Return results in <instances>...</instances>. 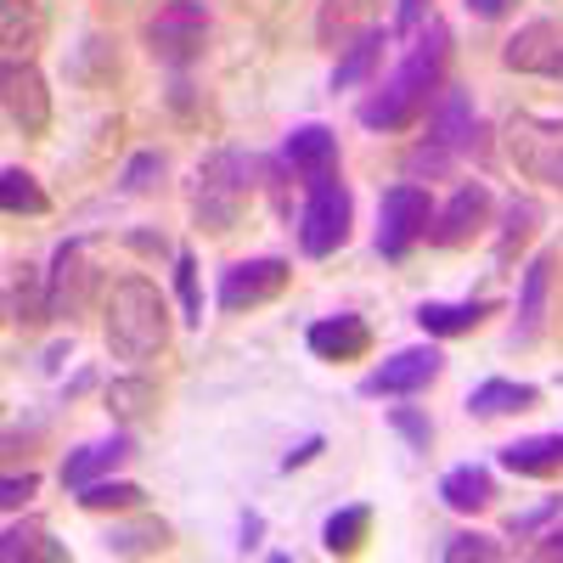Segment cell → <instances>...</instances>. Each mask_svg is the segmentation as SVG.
Segmentation results:
<instances>
[{
    "instance_id": "1",
    "label": "cell",
    "mask_w": 563,
    "mask_h": 563,
    "mask_svg": "<svg viewBox=\"0 0 563 563\" xmlns=\"http://www.w3.org/2000/svg\"><path fill=\"white\" fill-rule=\"evenodd\" d=\"M445 63H451V29L440 18H429L411 40H406V57L395 63L389 79L372 85V97H361L355 119L366 130H406L417 113H429L434 97L445 90Z\"/></svg>"
},
{
    "instance_id": "31",
    "label": "cell",
    "mask_w": 563,
    "mask_h": 563,
    "mask_svg": "<svg viewBox=\"0 0 563 563\" xmlns=\"http://www.w3.org/2000/svg\"><path fill=\"white\" fill-rule=\"evenodd\" d=\"M74 501L85 507V512H130V507H141V485H130V479H97V485H85V490H74Z\"/></svg>"
},
{
    "instance_id": "17",
    "label": "cell",
    "mask_w": 563,
    "mask_h": 563,
    "mask_svg": "<svg viewBox=\"0 0 563 563\" xmlns=\"http://www.w3.org/2000/svg\"><path fill=\"white\" fill-rule=\"evenodd\" d=\"M130 456H135V440H130L124 429L108 434V440H97V445H79V451L63 456V485H68V490H85V485L108 479L113 467H124Z\"/></svg>"
},
{
    "instance_id": "4",
    "label": "cell",
    "mask_w": 563,
    "mask_h": 563,
    "mask_svg": "<svg viewBox=\"0 0 563 563\" xmlns=\"http://www.w3.org/2000/svg\"><path fill=\"white\" fill-rule=\"evenodd\" d=\"M350 225H355V198L339 169H327L316 180H305V203H299V249L310 260H327L350 243Z\"/></svg>"
},
{
    "instance_id": "32",
    "label": "cell",
    "mask_w": 563,
    "mask_h": 563,
    "mask_svg": "<svg viewBox=\"0 0 563 563\" xmlns=\"http://www.w3.org/2000/svg\"><path fill=\"white\" fill-rule=\"evenodd\" d=\"M0 552H7L12 563H18V558H52V563L68 558L63 547H52V536H45L40 525H7V536H0Z\"/></svg>"
},
{
    "instance_id": "7",
    "label": "cell",
    "mask_w": 563,
    "mask_h": 563,
    "mask_svg": "<svg viewBox=\"0 0 563 563\" xmlns=\"http://www.w3.org/2000/svg\"><path fill=\"white\" fill-rule=\"evenodd\" d=\"M434 225V198L417 180H395L384 203H378V254L384 260H406Z\"/></svg>"
},
{
    "instance_id": "40",
    "label": "cell",
    "mask_w": 563,
    "mask_h": 563,
    "mask_svg": "<svg viewBox=\"0 0 563 563\" xmlns=\"http://www.w3.org/2000/svg\"><path fill=\"white\" fill-rule=\"evenodd\" d=\"M34 490H40V474H7V479H0V507L18 512Z\"/></svg>"
},
{
    "instance_id": "45",
    "label": "cell",
    "mask_w": 563,
    "mask_h": 563,
    "mask_svg": "<svg viewBox=\"0 0 563 563\" xmlns=\"http://www.w3.org/2000/svg\"><path fill=\"white\" fill-rule=\"evenodd\" d=\"M512 7V0H467V12H474V18H501Z\"/></svg>"
},
{
    "instance_id": "44",
    "label": "cell",
    "mask_w": 563,
    "mask_h": 563,
    "mask_svg": "<svg viewBox=\"0 0 563 563\" xmlns=\"http://www.w3.org/2000/svg\"><path fill=\"white\" fill-rule=\"evenodd\" d=\"M260 536H265V519H260V512H243V552H254Z\"/></svg>"
},
{
    "instance_id": "22",
    "label": "cell",
    "mask_w": 563,
    "mask_h": 563,
    "mask_svg": "<svg viewBox=\"0 0 563 563\" xmlns=\"http://www.w3.org/2000/svg\"><path fill=\"white\" fill-rule=\"evenodd\" d=\"M485 316H496V299H462V305H440V299H429V305H417V327H422L429 339L474 333Z\"/></svg>"
},
{
    "instance_id": "23",
    "label": "cell",
    "mask_w": 563,
    "mask_h": 563,
    "mask_svg": "<svg viewBox=\"0 0 563 563\" xmlns=\"http://www.w3.org/2000/svg\"><path fill=\"white\" fill-rule=\"evenodd\" d=\"M501 467H507V474H525V479L558 474V467H563V434H530V440L501 445Z\"/></svg>"
},
{
    "instance_id": "34",
    "label": "cell",
    "mask_w": 563,
    "mask_h": 563,
    "mask_svg": "<svg viewBox=\"0 0 563 563\" xmlns=\"http://www.w3.org/2000/svg\"><path fill=\"white\" fill-rule=\"evenodd\" d=\"M440 558H445V563H467V558L496 563V558H507V547H501L496 536H451V541L440 547Z\"/></svg>"
},
{
    "instance_id": "10",
    "label": "cell",
    "mask_w": 563,
    "mask_h": 563,
    "mask_svg": "<svg viewBox=\"0 0 563 563\" xmlns=\"http://www.w3.org/2000/svg\"><path fill=\"white\" fill-rule=\"evenodd\" d=\"M0 102H7L12 130H23V135L52 130V90H45V74L29 57H7V68H0Z\"/></svg>"
},
{
    "instance_id": "24",
    "label": "cell",
    "mask_w": 563,
    "mask_h": 563,
    "mask_svg": "<svg viewBox=\"0 0 563 563\" xmlns=\"http://www.w3.org/2000/svg\"><path fill=\"white\" fill-rule=\"evenodd\" d=\"M384 52H389V29H366L350 52H339V68H333V90H355V85H366L372 74H378V63H384Z\"/></svg>"
},
{
    "instance_id": "11",
    "label": "cell",
    "mask_w": 563,
    "mask_h": 563,
    "mask_svg": "<svg viewBox=\"0 0 563 563\" xmlns=\"http://www.w3.org/2000/svg\"><path fill=\"white\" fill-rule=\"evenodd\" d=\"M490 209H496L490 186H485V180H462L445 203H434L429 243H434V249H462V243H474L479 231L490 225Z\"/></svg>"
},
{
    "instance_id": "41",
    "label": "cell",
    "mask_w": 563,
    "mask_h": 563,
    "mask_svg": "<svg viewBox=\"0 0 563 563\" xmlns=\"http://www.w3.org/2000/svg\"><path fill=\"white\" fill-rule=\"evenodd\" d=\"M429 7L434 0H400L395 7V34H417L422 23H429Z\"/></svg>"
},
{
    "instance_id": "26",
    "label": "cell",
    "mask_w": 563,
    "mask_h": 563,
    "mask_svg": "<svg viewBox=\"0 0 563 563\" xmlns=\"http://www.w3.org/2000/svg\"><path fill=\"white\" fill-rule=\"evenodd\" d=\"M366 536H372V507L366 501H350L339 512H327V525H321V547L327 552H361Z\"/></svg>"
},
{
    "instance_id": "20",
    "label": "cell",
    "mask_w": 563,
    "mask_h": 563,
    "mask_svg": "<svg viewBox=\"0 0 563 563\" xmlns=\"http://www.w3.org/2000/svg\"><path fill=\"white\" fill-rule=\"evenodd\" d=\"M7 316H12L18 327L52 321V282H45V271L12 265V276H7Z\"/></svg>"
},
{
    "instance_id": "28",
    "label": "cell",
    "mask_w": 563,
    "mask_h": 563,
    "mask_svg": "<svg viewBox=\"0 0 563 563\" xmlns=\"http://www.w3.org/2000/svg\"><path fill=\"white\" fill-rule=\"evenodd\" d=\"M158 406V384L153 378H113L108 384V411L113 422H135V417H147Z\"/></svg>"
},
{
    "instance_id": "2",
    "label": "cell",
    "mask_w": 563,
    "mask_h": 563,
    "mask_svg": "<svg viewBox=\"0 0 563 563\" xmlns=\"http://www.w3.org/2000/svg\"><path fill=\"white\" fill-rule=\"evenodd\" d=\"M108 350L119 361H153L169 344V299L153 276H119L108 288Z\"/></svg>"
},
{
    "instance_id": "33",
    "label": "cell",
    "mask_w": 563,
    "mask_h": 563,
    "mask_svg": "<svg viewBox=\"0 0 563 563\" xmlns=\"http://www.w3.org/2000/svg\"><path fill=\"white\" fill-rule=\"evenodd\" d=\"M0 23H7V57H29L34 40H40V18L29 0H7L0 7Z\"/></svg>"
},
{
    "instance_id": "38",
    "label": "cell",
    "mask_w": 563,
    "mask_h": 563,
    "mask_svg": "<svg viewBox=\"0 0 563 563\" xmlns=\"http://www.w3.org/2000/svg\"><path fill=\"white\" fill-rule=\"evenodd\" d=\"M169 541L164 525H135V530H108V552H158Z\"/></svg>"
},
{
    "instance_id": "16",
    "label": "cell",
    "mask_w": 563,
    "mask_h": 563,
    "mask_svg": "<svg viewBox=\"0 0 563 563\" xmlns=\"http://www.w3.org/2000/svg\"><path fill=\"white\" fill-rule=\"evenodd\" d=\"M366 29H378V0H321L316 7V40L327 52H350Z\"/></svg>"
},
{
    "instance_id": "18",
    "label": "cell",
    "mask_w": 563,
    "mask_h": 563,
    "mask_svg": "<svg viewBox=\"0 0 563 563\" xmlns=\"http://www.w3.org/2000/svg\"><path fill=\"white\" fill-rule=\"evenodd\" d=\"M45 282H52V316H57V321H74L79 305H85V282H90V271H85V243H79V238L57 243Z\"/></svg>"
},
{
    "instance_id": "6",
    "label": "cell",
    "mask_w": 563,
    "mask_h": 563,
    "mask_svg": "<svg viewBox=\"0 0 563 563\" xmlns=\"http://www.w3.org/2000/svg\"><path fill=\"white\" fill-rule=\"evenodd\" d=\"M501 141H507L512 169L530 175V180H541V186H558V192H563V119L512 113Z\"/></svg>"
},
{
    "instance_id": "37",
    "label": "cell",
    "mask_w": 563,
    "mask_h": 563,
    "mask_svg": "<svg viewBox=\"0 0 563 563\" xmlns=\"http://www.w3.org/2000/svg\"><path fill=\"white\" fill-rule=\"evenodd\" d=\"M389 429H395L411 451H429V445H434V422L422 417V411H411V406H389Z\"/></svg>"
},
{
    "instance_id": "14",
    "label": "cell",
    "mask_w": 563,
    "mask_h": 563,
    "mask_svg": "<svg viewBox=\"0 0 563 563\" xmlns=\"http://www.w3.org/2000/svg\"><path fill=\"white\" fill-rule=\"evenodd\" d=\"M305 344H310V355H316V361H361V355L372 350V327H366V316L339 310V316L310 321Z\"/></svg>"
},
{
    "instance_id": "43",
    "label": "cell",
    "mask_w": 563,
    "mask_h": 563,
    "mask_svg": "<svg viewBox=\"0 0 563 563\" xmlns=\"http://www.w3.org/2000/svg\"><path fill=\"white\" fill-rule=\"evenodd\" d=\"M530 558H541V563H558V558H563V525L541 530V536H536V547H530Z\"/></svg>"
},
{
    "instance_id": "35",
    "label": "cell",
    "mask_w": 563,
    "mask_h": 563,
    "mask_svg": "<svg viewBox=\"0 0 563 563\" xmlns=\"http://www.w3.org/2000/svg\"><path fill=\"white\" fill-rule=\"evenodd\" d=\"M164 153H135L130 164H124V192L130 198H141V192H153V186H164Z\"/></svg>"
},
{
    "instance_id": "8",
    "label": "cell",
    "mask_w": 563,
    "mask_h": 563,
    "mask_svg": "<svg viewBox=\"0 0 563 563\" xmlns=\"http://www.w3.org/2000/svg\"><path fill=\"white\" fill-rule=\"evenodd\" d=\"M288 260H276V254H260V260H238V265H225L220 271V288H214V305L225 316H243V310H260L271 305L282 288H288Z\"/></svg>"
},
{
    "instance_id": "30",
    "label": "cell",
    "mask_w": 563,
    "mask_h": 563,
    "mask_svg": "<svg viewBox=\"0 0 563 563\" xmlns=\"http://www.w3.org/2000/svg\"><path fill=\"white\" fill-rule=\"evenodd\" d=\"M456 164H462V158H456L451 147H440V141H429V135H422L417 147L406 153V164H400V169H406V180H417V186H422V180H445Z\"/></svg>"
},
{
    "instance_id": "12",
    "label": "cell",
    "mask_w": 563,
    "mask_h": 563,
    "mask_svg": "<svg viewBox=\"0 0 563 563\" xmlns=\"http://www.w3.org/2000/svg\"><path fill=\"white\" fill-rule=\"evenodd\" d=\"M501 63L512 74H536V79H563V23L558 18H536L519 34H507Z\"/></svg>"
},
{
    "instance_id": "27",
    "label": "cell",
    "mask_w": 563,
    "mask_h": 563,
    "mask_svg": "<svg viewBox=\"0 0 563 563\" xmlns=\"http://www.w3.org/2000/svg\"><path fill=\"white\" fill-rule=\"evenodd\" d=\"M536 225H541V203L536 198H507L501 203V231H496V254L507 260L519 243H530Z\"/></svg>"
},
{
    "instance_id": "42",
    "label": "cell",
    "mask_w": 563,
    "mask_h": 563,
    "mask_svg": "<svg viewBox=\"0 0 563 563\" xmlns=\"http://www.w3.org/2000/svg\"><path fill=\"white\" fill-rule=\"evenodd\" d=\"M321 445H327L321 434H310V440H299V445H294L288 456H282V474H294V467H305V462H316V456H321Z\"/></svg>"
},
{
    "instance_id": "21",
    "label": "cell",
    "mask_w": 563,
    "mask_h": 563,
    "mask_svg": "<svg viewBox=\"0 0 563 563\" xmlns=\"http://www.w3.org/2000/svg\"><path fill=\"white\" fill-rule=\"evenodd\" d=\"M440 501L451 512H485L496 501V479L485 462H462V467H445L440 474Z\"/></svg>"
},
{
    "instance_id": "19",
    "label": "cell",
    "mask_w": 563,
    "mask_h": 563,
    "mask_svg": "<svg viewBox=\"0 0 563 563\" xmlns=\"http://www.w3.org/2000/svg\"><path fill=\"white\" fill-rule=\"evenodd\" d=\"M282 164L299 175V186L327 175V169H339V135L327 124H299L288 141H282Z\"/></svg>"
},
{
    "instance_id": "13",
    "label": "cell",
    "mask_w": 563,
    "mask_h": 563,
    "mask_svg": "<svg viewBox=\"0 0 563 563\" xmlns=\"http://www.w3.org/2000/svg\"><path fill=\"white\" fill-rule=\"evenodd\" d=\"M429 141H440V147H451L456 158H467L479 147V108L474 97H467V85H445L434 108H429Z\"/></svg>"
},
{
    "instance_id": "29",
    "label": "cell",
    "mask_w": 563,
    "mask_h": 563,
    "mask_svg": "<svg viewBox=\"0 0 563 563\" xmlns=\"http://www.w3.org/2000/svg\"><path fill=\"white\" fill-rule=\"evenodd\" d=\"M0 203H7V214H45V209H52L45 192H40V180L29 169H18V164L0 169Z\"/></svg>"
},
{
    "instance_id": "5",
    "label": "cell",
    "mask_w": 563,
    "mask_h": 563,
    "mask_svg": "<svg viewBox=\"0 0 563 563\" xmlns=\"http://www.w3.org/2000/svg\"><path fill=\"white\" fill-rule=\"evenodd\" d=\"M214 18L203 0H164V7L147 18V52L169 68H192L209 52Z\"/></svg>"
},
{
    "instance_id": "36",
    "label": "cell",
    "mask_w": 563,
    "mask_h": 563,
    "mask_svg": "<svg viewBox=\"0 0 563 563\" xmlns=\"http://www.w3.org/2000/svg\"><path fill=\"white\" fill-rule=\"evenodd\" d=\"M175 294H180V310L186 321H203V294H198V260L192 254H175Z\"/></svg>"
},
{
    "instance_id": "3",
    "label": "cell",
    "mask_w": 563,
    "mask_h": 563,
    "mask_svg": "<svg viewBox=\"0 0 563 563\" xmlns=\"http://www.w3.org/2000/svg\"><path fill=\"white\" fill-rule=\"evenodd\" d=\"M265 169V158L243 153V147H214L198 175H192V220L203 231H214V238H225V231H238L249 198H254V175Z\"/></svg>"
},
{
    "instance_id": "9",
    "label": "cell",
    "mask_w": 563,
    "mask_h": 563,
    "mask_svg": "<svg viewBox=\"0 0 563 563\" xmlns=\"http://www.w3.org/2000/svg\"><path fill=\"white\" fill-rule=\"evenodd\" d=\"M445 372V355L434 344H411V350H395L384 366H372L366 378H361V395L366 400H400V395H422L434 378Z\"/></svg>"
},
{
    "instance_id": "25",
    "label": "cell",
    "mask_w": 563,
    "mask_h": 563,
    "mask_svg": "<svg viewBox=\"0 0 563 563\" xmlns=\"http://www.w3.org/2000/svg\"><path fill=\"white\" fill-rule=\"evenodd\" d=\"M541 400L536 384H519V378H485L474 384V395H467V411L474 417H507V411H530Z\"/></svg>"
},
{
    "instance_id": "15",
    "label": "cell",
    "mask_w": 563,
    "mask_h": 563,
    "mask_svg": "<svg viewBox=\"0 0 563 563\" xmlns=\"http://www.w3.org/2000/svg\"><path fill=\"white\" fill-rule=\"evenodd\" d=\"M547 294H552V254H536L525 265V282H519V316H512V333L507 344L512 350H530L547 327Z\"/></svg>"
},
{
    "instance_id": "39",
    "label": "cell",
    "mask_w": 563,
    "mask_h": 563,
    "mask_svg": "<svg viewBox=\"0 0 563 563\" xmlns=\"http://www.w3.org/2000/svg\"><path fill=\"white\" fill-rule=\"evenodd\" d=\"M552 519H563V496H552V501H541V507L519 512V519H512V536H541Z\"/></svg>"
}]
</instances>
